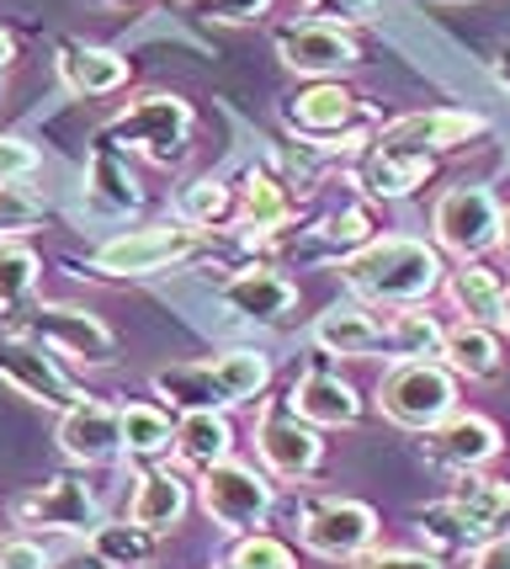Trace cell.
Listing matches in <instances>:
<instances>
[{
	"instance_id": "46",
	"label": "cell",
	"mask_w": 510,
	"mask_h": 569,
	"mask_svg": "<svg viewBox=\"0 0 510 569\" xmlns=\"http://www.w3.org/2000/svg\"><path fill=\"white\" fill-rule=\"evenodd\" d=\"M59 569H107V565H101L97 553H70V559H64Z\"/></svg>"
},
{
	"instance_id": "38",
	"label": "cell",
	"mask_w": 510,
	"mask_h": 569,
	"mask_svg": "<svg viewBox=\"0 0 510 569\" xmlns=\"http://www.w3.org/2000/svg\"><path fill=\"white\" fill-rule=\"evenodd\" d=\"M277 0H187V11L202 17V22H219V27H250L261 22Z\"/></svg>"
},
{
	"instance_id": "50",
	"label": "cell",
	"mask_w": 510,
	"mask_h": 569,
	"mask_svg": "<svg viewBox=\"0 0 510 569\" xmlns=\"http://www.w3.org/2000/svg\"><path fill=\"white\" fill-rule=\"evenodd\" d=\"M506 532H510V517H506Z\"/></svg>"
},
{
	"instance_id": "29",
	"label": "cell",
	"mask_w": 510,
	"mask_h": 569,
	"mask_svg": "<svg viewBox=\"0 0 510 569\" xmlns=\"http://www.w3.org/2000/svg\"><path fill=\"white\" fill-rule=\"evenodd\" d=\"M91 198H97L107 213H139V208H144V192H139V181L128 176L122 149L107 144V139H101L97 154H91Z\"/></svg>"
},
{
	"instance_id": "20",
	"label": "cell",
	"mask_w": 510,
	"mask_h": 569,
	"mask_svg": "<svg viewBox=\"0 0 510 569\" xmlns=\"http://www.w3.org/2000/svg\"><path fill=\"white\" fill-rule=\"evenodd\" d=\"M288 410L298 421H309L314 431H346V426L362 421L367 399L357 395V383H346L340 372L314 368L288 389Z\"/></svg>"
},
{
	"instance_id": "27",
	"label": "cell",
	"mask_w": 510,
	"mask_h": 569,
	"mask_svg": "<svg viewBox=\"0 0 510 569\" xmlns=\"http://www.w3.org/2000/svg\"><path fill=\"white\" fill-rule=\"evenodd\" d=\"M441 288H447V298H452V309H458L462 320L500 330V320H506V277L494 272V267L458 261V272H447Z\"/></svg>"
},
{
	"instance_id": "35",
	"label": "cell",
	"mask_w": 510,
	"mask_h": 569,
	"mask_svg": "<svg viewBox=\"0 0 510 569\" xmlns=\"http://www.w3.org/2000/svg\"><path fill=\"white\" fill-rule=\"evenodd\" d=\"M441 351V325L426 309H399L389 315V362H426Z\"/></svg>"
},
{
	"instance_id": "26",
	"label": "cell",
	"mask_w": 510,
	"mask_h": 569,
	"mask_svg": "<svg viewBox=\"0 0 510 569\" xmlns=\"http://www.w3.org/2000/svg\"><path fill=\"white\" fill-rule=\"evenodd\" d=\"M447 506H452L462 527L484 543V538H500V532H506L510 485H506V479H489L484 469H479V473H458V485H452Z\"/></svg>"
},
{
	"instance_id": "5",
	"label": "cell",
	"mask_w": 510,
	"mask_h": 569,
	"mask_svg": "<svg viewBox=\"0 0 510 569\" xmlns=\"http://www.w3.org/2000/svg\"><path fill=\"white\" fill-rule=\"evenodd\" d=\"M282 118L303 144L324 149V154H357L372 139L362 128V97L346 80H309L298 97H288Z\"/></svg>"
},
{
	"instance_id": "8",
	"label": "cell",
	"mask_w": 510,
	"mask_h": 569,
	"mask_svg": "<svg viewBox=\"0 0 510 569\" xmlns=\"http://www.w3.org/2000/svg\"><path fill=\"white\" fill-rule=\"evenodd\" d=\"M378 410H383V421H393L399 431H431L441 426L452 410H458V378L441 368L437 357H426V362H393L389 378L378 383Z\"/></svg>"
},
{
	"instance_id": "40",
	"label": "cell",
	"mask_w": 510,
	"mask_h": 569,
	"mask_svg": "<svg viewBox=\"0 0 510 569\" xmlns=\"http://www.w3.org/2000/svg\"><path fill=\"white\" fill-rule=\"evenodd\" d=\"M0 569H53V553L32 532H11L0 538Z\"/></svg>"
},
{
	"instance_id": "10",
	"label": "cell",
	"mask_w": 510,
	"mask_h": 569,
	"mask_svg": "<svg viewBox=\"0 0 510 569\" xmlns=\"http://www.w3.org/2000/svg\"><path fill=\"white\" fill-rule=\"evenodd\" d=\"M298 543L309 548L314 559L351 565V559H362L367 548L378 543V511H372L367 500L324 496L303 511V521H298Z\"/></svg>"
},
{
	"instance_id": "33",
	"label": "cell",
	"mask_w": 510,
	"mask_h": 569,
	"mask_svg": "<svg viewBox=\"0 0 510 569\" xmlns=\"http://www.w3.org/2000/svg\"><path fill=\"white\" fill-rule=\"evenodd\" d=\"M414 538H420V548H426L431 559H458V553H473V548H479V538L462 527L458 511H452L447 500L414 511Z\"/></svg>"
},
{
	"instance_id": "13",
	"label": "cell",
	"mask_w": 510,
	"mask_h": 569,
	"mask_svg": "<svg viewBox=\"0 0 510 569\" xmlns=\"http://www.w3.org/2000/svg\"><path fill=\"white\" fill-rule=\"evenodd\" d=\"M277 59H282V70L303 74V80H340L362 64V49H357L351 32L309 17V22L277 27Z\"/></svg>"
},
{
	"instance_id": "49",
	"label": "cell",
	"mask_w": 510,
	"mask_h": 569,
	"mask_svg": "<svg viewBox=\"0 0 510 569\" xmlns=\"http://www.w3.org/2000/svg\"><path fill=\"white\" fill-rule=\"evenodd\" d=\"M437 6H468V0H437Z\"/></svg>"
},
{
	"instance_id": "48",
	"label": "cell",
	"mask_w": 510,
	"mask_h": 569,
	"mask_svg": "<svg viewBox=\"0 0 510 569\" xmlns=\"http://www.w3.org/2000/svg\"><path fill=\"white\" fill-rule=\"evenodd\" d=\"M500 336H510V282H506V320H500Z\"/></svg>"
},
{
	"instance_id": "25",
	"label": "cell",
	"mask_w": 510,
	"mask_h": 569,
	"mask_svg": "<svg viewBox=\"0 0 510 569\" xmlns=\"http://www.w3.org/2000/svg\"><path fill=\"white\" fill-rule=\"evenodd\" d=\"M234 213L244 219V229H250V240L261 246V240H271L277 229H288L292 223V192L288 181L271 171V166H250L240 181V198H234Z\"/></svg>"
},
{
	"instance_id": "17",
	"label": "cell",
	"mask_w": 510,
	"mask_h": 569,
	"mask_svg": "<svg viewBox=\"0 0 510 569\" xmlns=\"http://www.w3.org/2000/svg\"><path fill=\"white\" fill-rule=\"evenodd\" d=\"M59 452L80 469H101L122 458V410L107 399H80L74 410L59 416Z\"/></svg>"
},
{
	"instance_id": "16",
	"label": "cell",
	"mask_w": 510,
	"mask_h": 569,
	"mask_svg": "<svg viewBox=\"0 0 510 569\" xmlns=\"http://www.w3.org/2000/svg\"><path fill=\"white\" fill-rule=\"evenodd\" d=\"M500 452H506V431L489 421V416H479V410H452L441 426L426 431V458L452 473H479Z\"/></svg>"
},
{
	"instance_id": "45",
	"label": "cell",
	"mask_w": 510,
	"mask_h": 569,
	"mask_svg": "<svg viewBox=\"0 0 510 569\" xmlns=\"http://www.w3.org/2000/svg\"><path fill=\"white\" fill-rule=\"evenodd\" d=\"M11 59H17V38L0 27V80H6V70H11Z\"/></svg>"
},
{
	"instance_id": "39",
	"label": "cell",
	"mask_w": 510,
	"mask_h": 569,
	"mask_svg": "<svg viewBox=\"0 0 510 569\" xmlns=\"http://www.w3.org/2000/svg\"><path fill=\"white\" fill-rule=\"evenodd\" d=\"M346 569H441V559H431L426 548H383V543H372L362 559H351Z\"/></svg>"
},
{
	"instance_id": "7",
	"label": "cell",
	"mask_w": 510,
	"mask_h": 569,
	"mask_svg": "<svg viewBox=\"0 0 510 569\" xmlns=\"http://www.w3.org/2000/svg\"><path fill=\"white\" fill-rule=\"evenodd\" d=\"M202 246H208V234L187 229V223H133V229H118L112 240H101L97 256H91V272L97 277H154V272H170V267L202 256Z\"/></svg>"
},
{
	"instance_id": "30",
	"label": "cell",
	"mask_w": 510,
	"mask_h": 569,
	"mask_svg": "<svg viewBox=\"0 0 510 569\" xmlns=\"http://www.w3.org/2000/svg\"><path fill=\"white\" fill-rule=\"evenodd\" d=\"M38 272H43V261H38V250L27 246L22 234L17 240H0V315H22L32 293H38Z\"/></svg>"
},
{
	"instance_id": "47",
	"label": "cell",
	"mask_w": 510,
	"mask_h": 569,
	"mask_svg": "<svg viewBox=\"0 0 510 569\" xmlns=\"http://www.w3.org/2000/svg\"><path fill=\"white\" fill-rule=\"evenodd\" d=\"M500 250L510 256V208H506V219H500Z\"/></svg>"
},
{
	"instance_id": "37",
	"label": "cell",
	"mask_w": 510,
	"mask_h": 569,
	"mask_svg": "<svg viewBox=\"0 0 510 569\" xmlns=\"http://www.w3.org/2000/svg\"><path fill=\"white\" fill-rule=\"evenodd\" d=\"M43 219V198L27 192L22 181H0V240H17Z\"/></svg>"
},
{
	"instance_id": "36",
	"label": "cell",
	"mask_w": 510,
	"mask_h": 569,
	"mask_svg": "<svg viewBox=\"0 0 510 569\" xmlns=\"http://www.w3.org/2000/svg\"><path fill=\"white\" fill-rule=\"evenodd\" d=\"M223 569H298V553L277 532H250V538H234Z\"/></svg>"
},
{
	"instance_id": "11",
	"label": "cell",
	"mask_w": 510,
	"mask_h": 569,
	"mask_svg": "<svg viewBox=\"0 0 510 569\" xmlns=\"http://www.w3.org/2000/svg\"><path fill=\"white\" fill-rule=\"evenodd\" d=\"M256 452L267 463L271 479H314L319 463H324V431H314L309 421H298L288 410V399H271L256 421Z\"/></svg>"
},
{
	"instance_id": "2",
	"label": "cell",
	"mask_w": 510,
	"mask_h": 569,
	"mask_svg": "<svg viewBox=\"0 0 510 569\" xmlns=\"http://www.w3.org/2000/svg\"><path fill=\"white\" fill-rule=\"evenodd\" d=\"M154 399H166L170 410L192 416V410H240L250 399L271 389V357L267 351H223V357H197V362H170L149 378Z\"/></svg>"
},
{
	"instance_id": "44",
	"label": "cell",
	"mask_w": 510,
	"mask_h": 569,
	"mask_svg": "<svg viewBox=\"0 0 510 569\" xmlns=\"http://www.w3.org/2000/svg\"><path fill=\"white\" fill-rule=\"evenodd\" d=\"M489 74H494V86H506V91H510V43L489 59Z\"/></svg>"
},
{
	"instance_id": "32",
	"label": "cell",
	"mask_w": 510,
	"mask_h": 569,
	"mask_svg": "<svg viewBox=\"0 0 510 569\" xmlns=\"http://www.w3.org/2000/svg\"><path fill=\"white\" fill-rule=\"evenodd\" d=\"M170 442H176L170 410H160V405H128V410H122V452H128V458L154 463V458L170 452Z\"/></svg>"
},
{
	"instance_id": "14",
	"label": "cell",
	"mask_w": 510,
	"mask_h": 569,
	"mask_svg": "<svg viewBox=\"0 0 510 569\" xmlns=\"http://www.w3.org/2000/svg\"><path fill=\"white\" fill-rule=\"evenodd\" d=\"M17 527L22 532H97L101 527V506H97V490L80 479V473H59L49 479L43 490L17 500Z\"/></svg>"
},
{
	"instance_id": "34",
	"label": "cell",
	"mask_w": 510,
	"mask_h": 569,
	"mask_svg": "<svg viewBox=\"0 0 510 569\" xmlns=\"http://www.w3.org/2000/svg\"><path fill=\"white\" fill-rule=\"evenodd\" d=\"M154 532H144V527H133V521H118V527H107L101 521L97 532H91V553H97L107 569H144L149 559H154Z\"/></svg>"
},
{
	"instance_id": "6",
	"label": "cell",
	"mask_w": 510,
	"mask_h": 569,
	"mask_svg": "<svg viewBox=\"0 0 510 569\" xmlns=\"http://www.w3.org/2000/svg\"><path fill=\"white\" fill-rule=\"evenodd\" d=\"M11 336H27V341L80 362V368H112L118 362L112 325L91 315V309H80V303H27L11 320Z\"/></svg>"
},
{
	"instance_id": "28",
	"label": "cell",
	"mask_w": 510,
	"mask_h": 569,
	"mask_svg": "<svg viewBox=\"0 0 510 569\" xmlns=\"http://www.w3.org/2000/svg\"><path fill=\"white\" fill-rule=\"evenodd\" d=\"M170 452L197 473L213 469V463H223V458H234V426H229V416H219V410H192V416L176 421V442H170Z\"/></svg>"
},
{
	"instance_id": "1",
	"label": "cell",
	"mask_w": 510,
	"mask_h": 569,
	"mask_svg": "<svg viewBox=\"0 0 510 569\" xmlns=\"http://www.w3.org/2000/svg\"><path fill=\"white\" fill-rule=\"evenodd\" d=\"M336 272L362 303L389 309V315H399V309H426V303L441 293V282H447L441 250L426 246V240H410V234H378L372 246H362L357 256H346Z\"/></svg>"
},
{
	"instance_id": "41",
	"label": "cell",
	"mask_w": 510,
	"mask_h": 569,
	"mask_svg": "<svg viewBox=\"0 0 510 569\" xmlns=\"http://www.w3.org/2000/svg\"><path fill=\"white\" fill-rule=\"evenodd\" d=\"M383 0H309V11H314V22L324 27H357V22H372V11H378Z\"/></svg>"
},
{
	"instance_id": "31",
	"label": "cell",
	"mask_w": 510,
	"mask_h": 569,
	"mask_svg": "<svg viewBox=\"0 0 510 569\" xmlns=\"http://www.w3.org/2000/svg\"><path fill=\"white\" fill-rule=\"evenodd\" d=\"M234 219V192L223 187L219 176H197L187 181L181 192H176V223H187V229H219V223Z\"/></svg>"
},
{
	"instance_id": "19",
	"label": "cell",
	"mask_w": 510,
	"mask_h": 569,
	"mask_svg": "<svg viewBox=\"0 0 510 569\" xmlns=\"http://www.w3.org/2000/svg\"><path fill=\"white\" fill-rule=\"evenodd\" d=\"M431 171H437V160H431V154H414V149L367 139L362 160H357V187H362L367 198L404 202V198H414V192L431 181Z\"/></svg>"
},
{
	"instance_id": "21",
	"label": "cell",
	"mask_w": 510,
	"mask_h": 569,
	"mask_svg": "<svg viewBox=\"0 0 510 569\" xmlns=\"http://www.w3.org/2000/svg\"><path fill=\"white\" fill-rule=\"evenodd\" d=\"M219 298L250 325H282L298 309V282L277 267H240L219 282Z\"/></svg>"
},
{
	"instance_id": "4",
	"label": "cell",
	"mask_w": 510,
	"mask_h": 569,
	"mask_svg": "<svg viewBox=\"0 0 510 569\" xmlns=\"http://www.w3.org/2000/svg\"><path fill=\"white\" fill-rule=\"evenodd\" d=\"M197 506L208 511V521L219 532L250 538V532H267L271 511H277V485H271L267 469L240 463V458H223V463L197 473Z\"/></svg>"
},
{
	"instance_id": "9",
	"label": "cell",
	"mask_w": 510,
	"mask_h": 569,
	"mask_svg": "<svg viewBox=\"0 0 510 569\" xmlns=\"http://www.w3.org/2000/svg\"><path fill=\"white\" fill-rule=\"evenodd\" d=\"M500 219L506 208L489 187H447L431 208V234H437V250L458 256V261H484L489 250H500Z\"/></svg>"
},
{
	"instance_id": "23",
	"label": "cell",
	"mask_w": 510,
	"mask_h": 569,
	"mask_svg": "<svg viewBox=\"0 0 510 569\" xmlns=\"http://www.w3.org/2000/svg\"><path fill=\"white\" fill-rule=\"evenodd\" d=\"M187 511H192V485L176 469H149L144 479L133 485V496H128V521L154 532V538L176 532Z\"/></svg>"
},
{
	"instance_id": "22",
	"label": "cell",
	"mask_w": 510,
	"mask_h": 569,
	"mask_svg": "<svg viewBox=\"0 0 510 569\" xmlns=\"http://www.w3.org/2000/svg\"><path fill=\"white\" fill-rule=\"evenodd\" d=\"M506 336L500 330H489V325H473V320H458L452 330H441V351L437 362L452 378H468V383H494L500 368H506V347H500Z\"/></svg>"
},
{
	"instance_id": "15",
	"label": "cell",
	"mask_w": 510,
	"mask_h": 569,
	"mask_svg": "<svg viewBox=\"0 0 510 569\" xmlns=\"http://www.w3.org/2000/svg\"><path fill=\"white\" fill-rule=\"evenodd\" d=\"M489 133V118L484 112H468V107H431V112H410V118H393L383 123L372 139L383 144H399V149H414V154H458L468 149L473 139Z\"/></svg>"
},
{
	"instance_id": "12",
	"label": "cell",
	"mask_w": 510,
	"mask_h": 569,
	"mask_svg": "<svg viewBox=\"0 0 510 569\" xmlns=\"http://www.w3.org/2000/svg\"><path fill=\"white\" fill-rule=\"evenodd\" d=\"M0 383L17 389L22 399H32V405H43V410H59V416L86 399V389L53 362L49 347H38L27 336H6L0 341Z\"/></svg>"
},
{
	"instance_id": "43",
	"label": "cell",
	"mask_w": 510,
	"mask_h": 569,
	"mask_svg": "<svg viewBox=\"0 0 510 569\" xmlns=\"http://www.w3.org/2000/svg\"><path fill=\"white\" fill-rule=\"evenodd\" d=\"M468 569H510V532H500V538H484V543L473 548Z\"/></svg>"
},
{
	"instance_id": "3",
	"label": "cell",
	"mask_w": 510,
	"mask_h": 569,
	"mask_svg": "<svg viewBox=\"0 0 510 569\" xmlns=\"http://www.w3.org/2000/svg\"><path fill=\"white\" fill-rule=\"evenodd\" d=\"M101 139L176 171L192 154L197 112H192V101L176 97V91H144V97L128 101L122 112H112V123L101 128Z\"/></svg>"
},
{
	"instance_id": "42",
	"label": "cell",
	"mask_w": 510,
	"mask_h": 569,
	"mask_svg": "<svg viewBox=\"0 0 510 569\" xmlns=\"http://www.w3.org/2000/svg\"><path fill=\"white\" fill-rule=\"evenodd\" d=\"M43 166V154L17 139V133H0V181H27V176Z\"/></svg>"
},
{
	"instance_id": "24",
	"label": "cell",
	"mask_w": 510,
	"mask_h": 569,
	"mask_svg": "<svg viewBox=\"0 0 510 569\" xmlns=\"http://www.w3.org/2000/svg\"><path fill=\"white\" fill-rule=\"evenodd\" d=\"M53 70L64 80V91L74 97H112L128 86V59L118 49H97V43H59V59Z\"/></svg>"
},
{
	"instance_id": "18",
	"label": "cell",
	"mask_w": 510,
	"mask_h": 569,
	"mask_svg": "<svg viewBox=\"0 0 510 569\" xmlns=\"http://www.w3.org/2000/svg\"><path fill=\"white\" fill-rule=\"evenodd\" d=\"M324 357L367 362V357H389V315H372L367 303H330L309 330Z\"/></svg>"
}]
</instances>
